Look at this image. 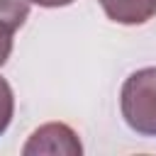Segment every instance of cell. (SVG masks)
<instances>
[{"label": "cell", "instance_id": "obj_1", "mask_svg": "<svg viewBox=\"0 0 156 156\" xmlns=\"http://www.w3.org/2000/svg\"><path fill=\"white\" fill-rule=\"evenodd\" d=\"M119 110L129 129L141 136H156V68L134 71L119 90Z\"/></svg>", "mask_w": 156, "mask_h": 156}, {"label": "cell", "instance_id": "obj_2", "mask_svg": "<svg viewBox=\"0 0 156 156\" xmlns=\"http://www.w3.org/2000/svg\"><path fill=\"white\" fill-rule=\"evenodd\" d=\"M22 154L24 156H80L83 144L68 124L49 122L29 134V139L22 146Z\"/></svg>", "mask_w": 156, "mask_h": 156}, {"label": "cell", "instance_id": "obj_3", "mask_svg": "<svg viewBox=\"0 0 156 156\" xmlns=\"http://www.w3.org/2000/svg\"><path fill=\"white\" fill-rule=\"evenodd\" d=\"M107 20L117 24H144L156 15V0H100Z\"/></svg>", "mask_w": 156, "mask_h": 156}, {"label": "cell", "instance_id": "obj_4", "mask_svg": "<svg viewBox=\"0 0 156 156\" xmlns=\"http://www.w3.org/2000/svg\"><path fill=\"white\" fill-rule=\"evenodd\" d=\"M29 17V0H0V24L7 29H20Z\"/></svg>", "mask_w": 156, "mask_h": 156}, {"label": "cell", "instance_id": "obj_5", "mask_svg": "<svg viewBox=\"0 0 156 156\" xmlns=\"http://www.w3.org/2000/svg\"><path fill=\"white\" fill-rule=\"evenodd\" d=\"M12 115H15V95L10 83L0 76V134H5V129L10 127Z\"/></svg>", "mask_w": 156, "mask_h": 156}, {"label": "cell", "instance_id": "obj_6", "mask_svg": "<svg viewBox=\"0 0 156 156\" xmlns=\"http://www.w3.org/2000/svg\"><path fill=\"white\" fill-rule=\"evenodd\" d=\"M12 34H15L12 29L0 24V66H5V61L12 54Z\"/></svg>", "mask_w": 156, "mask_h": 156}, {"label": "cell", "instance_id": "obj_7", "mask_svg": "<svg viewBox=\"0 0 156 156\" xmlns=\"http://www.w3.org/2000/svg\"><path fill=\"white\" fill-rule=\"evenodd\" d=\"M29 2H34L39 7H66V5H71L76 0H29Z\"/></svg>", "mask_w": 156, "mask_h": 156}]
</instances>
